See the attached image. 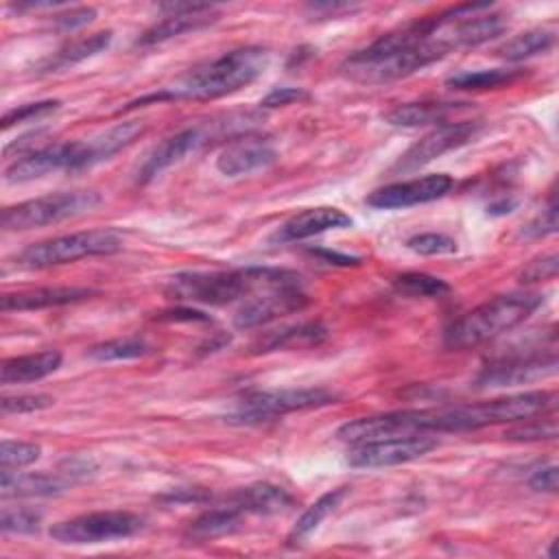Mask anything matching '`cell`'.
<instances>
[{"label": "cell", "mask_w": 559, "mask_h": 559, "mask_svg": "<svg viewBox=\"0 0 559 559\" xmlns=\"http://www.w3.org/2000/svg\"><path fill=\"white\" fill-rule=\"evenodd\" d=\"M277 157V151L269 138L242 135L231 140L216 157V168L225 177H240L253 170L266 168Z\"/></svg>", "instance_id": "ac0fdd59"}, {"label": "cell", "mask_w": 559, "mask_h": 559, "mask_svg": "<svg viewBox=\"0 0 559 559\" xmlns=\"http://www.w3.org/2000/svg\"><path fill=\"white\" fill-rule=\"evenodd\" d=\"M336 402V393L321 389V386H299V389H266V391H251L242 395L234 411L227 415V421L253 426L273 421L295 411H310L321 408Z\"/></svg>", "instance_id": "52a82bcc"}, {"label": "cell", "mask_w": 559, "mask_h": 559, "mask_svg": "<svg viewBox=\"0 0 559 559\" xmlns=\"http://www.w3.org/2000/svg\"><path fill=\"white\" fill-rule=\"evenodd\" d=\"M555 231H557V205H555V199L550 197L548 207L524 227V234L531 238H542V236H548Z\"/></svg>", "instance_id": "7bdbcfd3"}, {"label": "cell", "mask_w": 559, "mask_h": 559, "mask_svg": "<svg viewBox=\"0 0 559 559\" xmlns=\"http://www.w3.org/2000/svg\"><path fill=\"white\" fill-rule=\"evenodd\" d=\"M290 282H301V275L286 269H269V266H247L234 271H188L177 273L168 286L166 295L177 301L188 304H207V306H225L238 299H247L249 295L282 286Z\"/></svg>", "instance_id": "3957f363"}, {"label": "cell", "mask_w": 559, "mask_h": 559, "mask_svg": "<svg viewBox=\"0 0 559 559\" xmlns=\"http://www.w3.org/2000/svg\"><path fill=\"white\" fill-rule=\"evenodd\" d=\"M435 411H393L371 417H360L343 424L336 430V439L347 443H362L384 437L397 435H415V432H432Z\"/></svg>", "instance_id": "7c38bea8"}, {"label": "cell", "mask_w": 559, "mask_h": 559, "mask_svg": "<svg viewBox=\"0 0 559 559\" xmlns=\"http://www.w3.org/2000/svg\"><path fill=\"white\" fill-rule=\"evenodd\" d=\"M55 400L44 393H28V395H15V397H2V413L7 415H20V413H33L52 406Z\"/></svg>", "instance_id": "60d3db41"}, {"label": "cell", "mask_w": 559, "mask_h": 559, "mask_svg": "<svg viewBox=\"0 0 559 559\" xmlns=\"http://www.w3.org/2000/svg\"><path fill=\"white\" fill-rule=\"evenodd\" d=\"M39 522L41 515L31 511V509H2L0 515V528L2 533H17V535H26V533H35L39 531Z\"/></svg>", "instance_id": "f35d334b"}, {"label": "cell", "mask_w": 559, "mask_h": 559, "mask_svg": "<svg viewBox=\"0 0 559 559\" xmlns=\"http://www.w3.org/2000/svg\"><path fill=\"white\" fill-rule=\"evenodd\" d=\"M325 338V328L319 323H299L293 328H284L277 332H269V336L255 345V352H273V349H288V347H304Z\"/></svg>", "instance_id": "1f68e13d"}, {"label": "cell", "mask_w": 559, "mask_h": 559, "mask_svg": "<svg viewBox=\"0 0 559 559\" xmlns=\"http://www.w3.org/2000/svg\"><path fill=\"white\" fill-rule=\"evenodd\" d=\"M94 295V290L83 286H41V288H28L17 293H4L0 297V308L4 312L9 310H44V308H57L68 304L85 301Z\"/></svg>", "instance_id": "603a6c76"}, {"label": "cell", "mask_w": 559, "mask_h": 559, "mask_svg": "<svg viewBox=\"0 0 559 559\" xmlns=\"http://www.w3.org/2000/svg\"><path fill=\"white\" fill-rule=\"evenodd\" d=\"M557 483H559V474H557V465H544V467H537L531 478H528V485L535 489V491H557Z\"/></svg>", "instance_id": "f6af8a7d"}, {"label": "cell", "mask_w": 559, "mask_h": 559, "mask_svg": "<svg viewBox=\"0 0 559 559\" xmlns=\"http://www.w3.org/2000/svg\"><path fill=\"white\" fill-rule=\"evenodd\" d=\"M41 454V448L31 441H11L0 443V465L2 469H20L35 463Z\"/></svg>", "instance_id": "e575fe53"}, {"label": "cell", "mask_w": 559, "mask_h": 559, "mask_svg": "<svg viewBox=\"0 0 559 559\" xmlns=\"http://www.w3.org/2000/svg\"><path fill=\"white\" fill-rule=\"evenodd\" d=\"M542 304L544 295L539 293L498 295L452 321L443 332V345L448 349H469L483 345L526 321Z\"/></svg>", "instance_id": "277c9868"}, {"label": "cell", "mask_w": 559, "mask_h": 559, "mask_svg": "<svg viewBox=\"0 0 559 559\" xmlns=\"http://www.w3.org/2000/svg\"><path fill=\"white\" fill-rule=\"evenodd\" d=\"M207 140H210V127H190V129H183V131L166 138L142 162V166L138 170V181L140 183L153 181L166 168L181 162L186 155L194 153Z\"/></svg>", "instance_id": "d6986e66"}, {"label": "cell", "mask_w": 559, "mask_h": 559, "mask_svg": "<svg viewBox=\"0 0 559 559\" xmlns=\"http://www.w3.org/2000/svg\"><path fill=\"white\" fill-rule=\"evenodd\" d=\"M96 469L92 459L74 456L61 463L57 472H15L2 469L0 474V493L2 498H39L57 496L70 489L72 485L85 480Z\"/></svg>", "instance_id": "30bf717a"}, {"label": "cell", "mask_w": 559, "mask_h": 559, "mask_svg": "<svg viewBox=\"0 0 559 559\" xmlns=\"http://www.w3.org/2000/svg\"><path fill=\"white\" fill-rule=\"evenodd\" d=\"M142 518L131 511H92L63 522L52 524L50 537L61 544H103L114 539H127L140 533Z\"/></svg>", "instance_id": "9c48e42d"}, {"label": "cell", "mask_w": 559, "mask_h": 559, "mask_svg": "<svg viewBox=\"0 0 559 559\" xmlns=\"http://www.w3.org/2000/svg\"><path fill=\"white\" fill-rule=\"evenodd\" d=\"M544 415V413H542ZM507 439L515 441H535V439H555L557 437V421L555 417H539L533 415L524 419V424L511 428L504 432Z\"/></svg>", "instance_id": "8d00e7d4"}, {"label": "cell", "mask_w": 559, "mask_h": 559, "mask_svg": "<svg viewBox=\"0 0 559 559\" xmlns=\"http://www.w3.org/2000/svg\"><path fill=\"white\" fill-rule=\"evenodd\" d=\"M445 55L450 52L437 33V17H421L349 55L341 70L356 83L380 85L415 74Z\"/></svg>", "instance_id": "6da1fadb"}, {"label": "cell", "mask_w": 559, "mask_h": 559, "mask_svg": "<svg viewBox=\"0 0 559 559\" xmlns=\"http://www.w3.org/2000/svg\"><path fill=\"white\" fill-rule=\"evenodd\" d=\"M240 522H242V513L236 507H231L229 502H225V504L203 511L199 518H194L188 524L186 535L190 539H201V542L214 539V537H223V535L238 531Z\"/></svg>", "instance_id": "f1b7e54d"}, {"label": "cell", "mask_w": 559, "mask_h": 559, "mask_svg": "<svg viewBox=\"0 0 559 559\" xmlns=\"http://www.w3.org/2000/svg\"><path fill=\"white\" fill-rule=\"evenodd\" d=\"M148 343L142 336H124L98 343L87 349V356L98 362H114V360H133L148 354Z\"/></svg>", "instance_id": "d6a6232c"}, {"label": "cell", "mask_w": 559, "mask_h": 559, "mask_svg": "<svg viewBox=\"0 0 559 559\" xmlns=\"http://www.w3.org/2000/svg\"><path fill=\"white\" fill-rule=\"evenodd\" d=\"M435 448H437V439L430 437L428 432L384 437V439L354 443V448L347 452V463L352 467H369V469L391 467V465L421 459Z\"/></svg>", "instance_id": "8fae6325"}, {"label": "cell", "mask_w": 559, "mask_h": 559, "mask_svg": "<svg viewBox=\"0 0 559 559\" xmlns=\"http://www.w3.org/2000/svg\"><path fill=\"white\" fill-rule=\"evenodd\" d=\"M227 502L236 507L242 515L253 513V515H277L286 513L295 507V498L280 485L271 483H255L249 487H242L234 491Z\"/></svg>", "instance_id": "cb8c5ba5"}, {"label": "cell", "mask_w": 559, "mask_h": 559, "mask_svg": "<svg viewBox=\"0 0 559 559\" xmlns=\"http://www.w3.org/2000/svg\"><path fill=\"white\" fill-rule=\"evenodd\" d=\"M555 402V393L550 391H526L515 395H504L487 402H474L452 408L435 411L432 432H463L478 430L496 424L524 421L533 415L546 413Z\"/></svg>", "instance_id": "5b68a950"}, {"label": "cell", "mask_w": 559, "mask_h": 559, "mask_svg": "<svg viewBox=\"0 0 559 559\" xmlns=\"http://www.w3.org/2000/svg\"><path fill=\"white\" fill-rule=\"evenodd\" d=\"M352 227V218L332 205H319V207H308L297 212L295 216H290L288 221H284L273 234H271V242H297V240H306L310 236L330 231V229H345Z\"/></svg>", "instance_id": "ffe728a7"}, {"label": "cell", "mask_w": 559, "mask_h": 559, "mask_svg": "<svg viewBox=\"0 0 559 559\" xmlns=\"http://www.w3.org/2000/svg\"><path fill=\"white\" fill-rule=\"evenodd\" d=\"M454 186V179L445 173H432L408 181H397L373 190L365 201L376 210H404L445 197Z\"/></svg>", "instance_id": "5bb4252c"}, {"label": "cell", "mask_w": 559, "mask_h": 559, "mask_svg": "<svg viewBox=\"0 0 559 559\" xmlns=\"http://www.w3.org/2000/svg\"><path fill=\"white\" fill-rule=\"evenodd\" d=\"M308 295L304 293L301 282H290L282 286H271L264 288L262 293L249 295L238 312L234 314V325L238 330H251L260 328L264 323H271L284 314L299 312L306 308Z\"/></svg>", "instance_id": "4fadbf2b"}, {"label": "cell", "mask_w": 559, "mask_h": 559, "mask_svg": "<svg viewBox=\"0 0 559 559\" xmlns=\"http://www.w3.org/2000/svg\"><path fill=\"white\" fill-rule=\"evenodd\" d=\"M61 367V352L57 349H44L35 354L13 356L2 360L0 367V380L2 384H22V382H35L50 373H55Z\"/></svg>", "instance_id": "484cf974"}, {"label": "cell", "mask_w": 559, "mask_h": 559, "mask_svg": "<svg viewBox=\"0 0 559 559\" xmlns=\"http://www.w3.org/2000/svg\"><path fill=\"white\" fill-rule=\"evenodd\" d=\"M207 498H210V493L203 491V489H197V487L175 489V491H168V493L159 496L162 502H203Z\"/></svg>", "instance_id": "bcb514c9"}, {"label": "cell", "mask_w": 559, "mask_h": 559, "mask_svg": "<svg viewBox=\"0 0 559 559\" xmlns=\"http://www.w3.org/2000/svg\"><path fill=\"white\" fill-rule=\"evenodd\" d=\"M120 247V236L114 229H85L33 242L17 253L15 264L22 269H50L81 258L109 255Z\"/></svg>", "instance_id": "8992f818"}, {"label": "cell", "mask_w": 559, "mask_h": 559, "mask_svg": "<svg viewBox=\"0 0 559 559\" xmlns=\"http://www.w3.org/2000/svg\"><path fill=\"white\" fill-rule=\"evenodd\" d=\"M347 493H349L347 487H336V489H330V491H325L323 496H319V498L301 513V518L297 520V524H295L293 531L288 533V537H286L288 546H297V544H301L306 537H310V535L319 528V524H321L330 513H334V511L341 507V502L345 500Z\"/></svg>", "instance_id": "83f0119b"}, {"label": "cell", "mask_w": 559, "mask_h": 559, "mask_svg": "<svg viewBox=\"0 0 559 559\" xmlns=\"http://www.w3.org/2000/svg\"><path fill=\"white\" fill-rule=\"evenodd\" d=\"M393 286L397 293L408 295V297H443L450 293L448 282H443L441 277L428 275V273H417V271L395 275Z\"/></svg>", "instance_id": "836d02e7"}, {"label": "cell", "mask_w": 559, "mask_h": 559, "mask_svg": "<svg viewBox=\"0 0 559 559\" xmlns=\"http://www.w3.org/2000/svg\"><path fill=\"white\" fill-rule=\"evenodd\" d=\"M522 76V70L491 68V70H461L448 76L445 85L452 90H496L509 85Z\"/></svg>", "instance_id": "4dcf8cb0"}, {"label": "cell", "mask_w": 559, "mask_h": 559, "mask_svg": "<svg viewBox=\"0 0 559 559\" xmlns=\"http://www.w3.org/2000/svg\"><path fill=\"white\" fill-rule=\"evenodd\" d=\"M480 129L478 122L474 120H461V122H443L437 124L430 133H426L419 142H415L395 164V170L400 173H411L428 162L441 157L448 151H454L463 144H467L476 131Z\"/></svg>", "instance_id": "9a60e30c"}, {"label": "cell", "mask_w": 559, "mask_h": 559, "mask_svg": "<svg viewBox=\"0 0 559 559\" xmlns=\"http://www.w3.org/2000/svg\"><path fill=\"white\" fill-rule=\"evenodd\" d=\"M214 7L212 4H203V2H192L190 9L186 11H177V13H170L166 15L164 20L155 22L151 28H146L135 46H142V48H148V46H157V44H164L173 37H179L188 31H199L212 22H216V15L212 13Z\"/></svg>", "instance_id": "7402d4cb"}, {"label": "cell", "mask_w": 559, "mask_h": 559, "mask_svg": "<svg viewBox=\"0 0 559 559\" xmlns=\"http://www.w3.org/2000/svg\"><path fill=\"white\" fill-rule=\"evenodd\" d=\"M76 148H79V142H59V144H48V146L35 148V151L22 155L20 159H15L4 170V181L7 183H24V181L39 179L55 170L74 173Z\"/></svg>", "instance_id": "e0dca14e"}, {"label": "cell", "mask_w": 559, "mask_h": 559, "mask_svg": "<svg viewBox=\"0 0 559 559\" xmlns=\"http://www.w3.org/2000/svg\"><path fill=\"white\" fill-rule=\"evenodd\" d=\"M557 356L550 354H528V356H509L489 362L476 378V384L483 389L493 386H515L528 384L555 376Z\"/></svg>", "instance_id": "2e32d148"}, {"label": "cell", "mask_w": 559, "mask_h": 559, "mask_svg": "<svg viewBox=\"0 0 559 559\" xmlns=\"http://www.w3.org/2000/svg\"><path fill=\"white\" fill-rule=\"evenodd\" d=\"M557 266H559V260H557V253H542L537 258H533L531 262H526L520 271V282L522 284H533V282H548V280H555L557 275Z\"/></svg>", "instance_id": "ab89813d"}, {"label": "cell", "mask_w": 559, "mask_h": 559, "mask_svg": "<svg viewBox=\"0 0 559 559\" xmlns=\"http://www.w3.org/2000/svg\"><path fill=\"white\" fill-rule=\"evenodd\" d=\"M555 31L552 28H531L526 33L515 35L513 39L504 41L496 55L504 61H524L528 57L542 55L555 46Z\"/></svg>", "instance_id": "f546056e"}, {"label": "cell", "mask_w": 559, "mask_h": 559, "mask_svg": "<svg viewBox=\"0 0 559 559\" xmlns=\"http://www.w3.org/2000/svg\"><path fill=\"white\" fill-rule=\"evenodd\" d=\"M406 247L415 253H421V255H448V253L456 251V240L445 236V234L428 231V234L411 236L406 240Z\"/></svg>", "instance_id": "74e56055"}, {"label": "cell", "mask_w": 559, "mask_h": 559, "mask_svg": "<svg viewBox=\"0 0 559 559\" xmlns=\"http://www.w3.org/2000/svg\"><path fill=\"white\" fill-rule=\"evenodd\" d=\"M59 100H37V103H26V105H20L15 109H9L2 120H0V127L2 131L11 129L13 124H24V122H31V120H39V118H46L50 114H55L59 109Z\"/></svg>", "instance_id": "d590c367"}, {"label": "cell", "mask_w": 559, "mask_h": 559, "mask_svg": "<svg viewBox=\"0 0 559 559\" xmlns=\"http://www.w3.org/2000/svg\"><path fill=\"white\" fill-rule=\"evenodd\" d=\"M96 17V11L92 7H76V9H70L66 13H59L55 15V26L59 31H74V28H81L85 24H90L92 20Z\"/></svg>", "instance_id": "ee69618b"}, {"label": "cell", "mask_w": 559, "mask_h": 559, "mask_svg": "<svg viewBox=\"0 0 559 559\" xmlns=\"http://www.w3.org/2000/svg\"><path fill=\"white\" fill-rule=\"evenodd\" d=\"M269 66V50L262 46H240L221 57L190 70L175 85L164 87L159 94L135 100L144 105L148 100H214L234 94L253 83Z\"/></svg>", "instance_id": "7a4b0ae2"}, {"label": "cell", "mask_w": 559, "mask_h": 559, "mask_svg": "<svg viewBox=\"0 0 559 559\" xmlns=\"http://www.w3.org/2000/svg\"><path fill=\"white\" fill-rule=\"evenodd\" d=\"M100 203V194L94 190H68L52 192L9 205L2 210L0 225L4 231H24L33 227H44L50 223H61L92 212Z\"/></svg>", "instance_id": "ba28073f"}, {"label": "cell", "mask_w": 559, "mask_h": 559, "mask_svg": "<svg viewBox=\"0 0 559 559\" xmlns=\"http://www.w3.org/2000/svg\"><path fill=\"white\" fill-rule=\"evenodd\" d=\"M301 100H308L306 90H301V87H275L260 100V107L273 109V107H284V105H293V103H301Z\"/></svg>", "instance_id": "b9f144b4"}, {"label": "cell", "mask_w": 559, "mask_h": 559, "mask_svg": "<svg viewBox=\"0 0 559 559\" xmlns=\"http://www.w3.org/2000/svg\"><path fill=\"white\" fill-rule=\"evenodd\" d=\"M144 133V124L138 120H127L120 122L98 135H92L87 140H79V151H76V162H74V173L92 168L118 151L127 148L138 140V135Z\"/></svg>", "instance_id": "44dd1931"}, {"label": "cell", "mask_w": 559, "mask_h": 559, "mask_svg": "<svg viewBox=\"0 0 559 559\" xmlns=\"http://www.w3.org/2000/svg\"><path fill=\"white\" fill-rule=\"evenodd\" d=\"M109 44H111V31H98V33H92L87 37L74 39V41L61 46L52 57H48L39 66V72L48 74V72H57V70L76 66V63L103 52Z\"/></svg>", "instance_id": "4316f807"}, {"label": "cell", "mask_w": 559, "mask_h": 559, "mask_svg": "<svg viewBox=\"0 0 559 559\" xmlns=\"http://www.w3.org/2000/svg\"><path fill=\"white\" fill-rule=\"evenodd\" d=\"M314 255L321 258V262H328V264H336V266H352V264H360V258H354V255H345V253H336V251H328V249H319V251H312Z\"/></svg>", "instance_id": "7dc6e473"}, {"label": "cell", "mask_w": 559, "mask_h": 559, "mask_svg": "<svg viewBox=\"0 0 559 559\" xmlns=\"http://www.w3.org/2000/svg\"><path fill=\"white\" fill-rule=\"evenodd\" d=\"M469 103H452V100H421V103H404L384 114V122L393 127H424V124H443L448 118Z\"/></svg>", "instance_id": "d4e9b609"}]
</instances>
